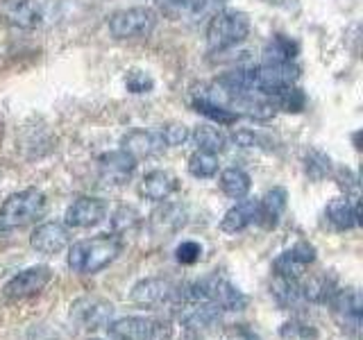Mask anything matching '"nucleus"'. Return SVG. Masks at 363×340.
<instances>
[{
	"mask_svg": "<svg viewBox=\"0 0 363 340\" xmlns=\"http://www.w3.org/2000/svg\"><path fill=\"white\" fill-rule=\"evenodd\" d=\"M123 241L113 234H100L96 238L77 241L68 249V268L77 275H96L105 270L121 254Z\"/></svg>",
	"mask_w": 363,
	"mask_h": 340,
	"instance_id": "nucleus-1",
	"label": "nucleus"
},
{
	"mask_svg": "<svg viewBox=\"0 0 363 340\" xmlns=\"http://www.w3.org/2000/svg\"><path fill=\"white\" fill-rule=\"evenodd\" d=\"M182 300H196V302H209L218 306L223 313L243 311L247 306V298L238 290L230 279L218 275H207L198 281L189 283L182 290Z\"/></svg>",
	"mask_w": 363,
	"mask_h": 340,
	"instance_id": "nucleus-2",
	"label": "nucleus"
},
{
	"mask_svg": "<svg viewBox=\"0 0 363 340\" xmlns=\"http://www.w3.org/2000/svg\"><path fill=\"white\" fill-rule=\"evenodd\" d=\"M48 209V200L39 188H26L11 196L0 204V234L21 230L32 222L41 220Z\"/></svg>",
	"mask_w": 363,
	"mask_h": 340,
	"instance_id": "nucleus-3",
	"label": "nucleus"
},
{
	"mask_svg": "<svg viewBox=\"0 0 363 340\" xmlns=\"http://www.w3.org/2000/svg\"><path fill=\"white\" fill-rule=\"evenodd\" d=\"M247 34H250V18L245 11L218 9L213 16H209L207 45L211 52H223L234 48V45L247 39Z\"/></svg>",
	"mask_w": 363,
	"mask_h": 340,
	"instance_id": "nucleus-4",
	"label": "nucleus"
},
{
	"mask_svg": "<svg viewBox=\"0 0 363 340\" xmlns=\"http://www.w3.org/2000/svg\"><path fill=\"white\" fill-rule=\"evenodd\" d=\"M157 11L152 7H128L113 11L107 28L113 39H145L157 28Z\"/></svg>",
	"mask_w": 363,
	"mask_h": 340,
	"instance_id": "nucleus-5",
	"label": "nucleus"
},
{
	"mask_svg": "<svg viewBox=\"0 0 363 340\" xmlns=\"http://www.w3.org/2000/svg\"><path fill=\"white\" fill-rule=\"evenodd\" d=\"M111 340H168L173 334V327L162 317H143L130 315L113 320L109 327Z\"/></svg>",
	"mask_w": 363,
	"mask_h": 340,
	"instance_id": "nucleus-6",
	"label": "nucleus"
},
{
	"mask_svg": "<svg viewBox=\"0 0 363 340\" xmlns=\"http://www.w3.org/2000/svg\"><path fill=\"white\" fill-rule=\"evenodd\" d=\"M250 77H252V89L261 96L272 98L277 91L293 86L300 79V68L293 62L284 64H268L264 62L261 66L250 68Z\"/></svg>",
	"mask_w": 363,
	"mask_h": 340,
	"instance_id": "nucleus-7",
	"label": "nucleus"
},
{
	"mask_svg": "<svg viewBox=\"0 0 363 340\" xmlns=\"http://www.w3.org/2000/svg\"><path fill=\"white\" fill-rule=\"evenodd\" d=\"M182 290L177 283L162 277H147L132 288V302L145 309H162V306H179Z\"/></svg>",
	"mask_w": 363,
	"mask_h": 340,
	"instance_id": "nucleus-8",
	"label": "nucleus"
},
{
	"mask_svg": "<svg viewBox=\"0 0 363 340\" xmlns=\"http://www.w3.org/2000/svg\"><path fill=\"white\" fill-rule=\"evenodd\" d=\"M327 304L332 306L334 320L338 322V327L350 336H359L363 315L361 293L357 288H336V293Z\"/></svg>",
	"mask_w": 363,
	"mask_h": 340,
	"instance_id": "nucleus-9",
	"label": "nucleus"
},
{
	"mask_svg": "<svg viewBox=\"0 0 363 340\" xmlns=\"http://www.w3.org/2000/svg\"><path fill=\"white\" fill-rule=\"evenodd\" d=\"M179 324L189 329V332L204 334L211 332L223 322V311L218 306H213L209 302H196V300H182L179 302Z\"/></svg>",
	"mask_w": 363,
	"mask_h": 340,
	"instance_id": "nucleus-10",
	"label": "nucleus"
},
{
	"mask_svg": "<svg viewBox=\"0 0 363 340\" xmlns=\"http://www.w3.org/2000/svg\"><path fill=\"white\" fill-rule=\"evenodd\" d=\"M50 281H52V270L48 266H32L21 270L18 275H14L7 281L3 295L7 300H26L32 298V295H39Z\"/></svg>",
	"mask_w": 363,
	"mask_h": 340,
	"instance_id": "nucleus-11",
	"label": "nucleus"
},
{
	"mask_svg": "<svg viewBox=\"0 0 363 340\" xmlns=\"http://www.w3.org/2000/svg\"><path fill=\"white\" fill-rule=\"evenodd\" d=\"M71 317L82 327V329H105L111 324V317H113V306L107 300H100V298H79L71 304Z\"/></svg>",
	"mask_w": 363,
	"mask_h": 340,
	"instance_id": "nucleus-12",
	"label": "nucleus"
},
{
	"mask_svg": "<svg viewBox=\"0 0 363 340\" xmlns=\"http://www.w3.org/2000/svg\"><path fill=\"white\" fill-rule=\"evenodd\" d=\"M313 261H315V247L302 241L295 243L291 249H284L275 259V264H272V270H275V277L279 279H302L304 270Z\"/></svg>",
	"mask_w": 363,
	"mask_h": 340,
	"instance_id": "nucleus-13",
	"label": "nucleus"
},
{
	"mask_svg": "<svg viewBox=\"0 0 363 340\" xmlns=\"http://www.w3.org/2000/svg\"><path fill=\"white\" fill-rule=\"evenodd\" d=\"M186 218H189V211H186L184 204L166 200L150 213V220H147V225H150L152 236L170 238L186 225Z\"/></svg>",
	"mask_w": 363,
	"mask_h": 340,
	"instance_id": "nucleus-14",
	"label": "nucleus"
},
{
	"mask_svg": "<svg viewBox=\"0 0 363 340\" xmlns=\"http://www.w3.org/2000/svg\"><path fill=\"white\" fill-rule=\"evenodd\" d=\"M98 168H100V179L105 181V184L121 186L125 181L132 179L134 170H136V159L121 147V150L102 154L98 162Z\"/></svg>",
	"mask_w": 363,
	"mask_h": 340,
	"instance_id": "nucleus-15",
	"label": "nucleus"
},
{
	"mask_svg": "<svg viewBox=\"0 0 363 340\" xmlns=\"http://www.w3.org/2000/svg\"><path fill=\"white\" fill-rule=\"evenodd\" d=\"M71 243V232L62 222H43L30 236L32 249H37L39 254H60Z\"/></svg>",
	"mask_w": 363,
	"mask_h": 340,
	"instance_id": "nucleus-16",
	"label": "nucleus"
},
{
	"mask_svg": "<svg viewBox=\"0 0 363 340\" xmlns=\"http://www.w3.org/2000/svg\"><path fill=\"white\" fill-rule=\"evenodd\" d=\"M107 215V202L100 198H77L71 207L66 209V227H75V230H86V227L98 225Z\"/></svg>",
	"mask_w": 363,
	"mask_h": 340,
	"instance_id": "nucleus-17",
	"label": "nucleus"
},
{
	"mask_svg": "<svg viewBox=\"0 0 363 340\" xmlns=\"http://www.w3.org/2000/svg\"><path fill=\"white\" fill-rule=\"evenodd\" d=\"M0 16L14 28L34 30L41 26L43 9L39 0H3L0 3Z\"/></svg>",
	"mask_w": 363,
	"mask_h": 340,
	"instance_id": "nucleus-18",
	"label": "nucleus"
},
{
	"mask_svg": "<svg viewBox=\"0 0 363 340\" xmlns=\"http://www.w3.org/2000/svg\"><path fill=\"white\" fill-rule=\"evenodd\" d=\"M123 150L130 152L136 162L139 159H147V157H157L166 150V143L162 139L159 130H132L123 136Z\"/></svg>",
	"mask_w": 363,
	"mask_h": 340,
	"instance_id": "nucleus-19",
	"label": "nucleus"
},
{
	"mask_svg": "<svg viewBox=\"0 0 363 340\" xmlns=\"http://www.w3.org/2000/svg\"><path fill=\"white\" fill-rule=\"evenodd\" d=\"M286 204H289L286 188H281V186L270 188L264 198L257 200V222L264 227V230H275L284 211H286Z\"/></svg>",
	"mask_w": 363,
	"mask_h": 340,
	"instance_id": "nucleus-20",
	"label": "nucleus"
},
{
	"mask_svg": "<svg viewBox=\"0 0 363 340\" xmlns=\"http://www.w3.org/2000/svg\"><path fill=\"white\" fill-rule=\"evenodd\" d=\"M177 188H179V181L173 173H168V170H150V173L143 175L139 184L141 196L152 202H166L173 193H177Z\"/></svg>",
	"mask_w": 363,
	"mask_h": 340,
	"instance_id": "nucleus-21",
	"label": "nucleus"
},
{
	"mask_svg": "<svg viewBox=\"0 0 363 340\" xmlns=\"http://www.w3.org/2000/svg\"><path fill=\"white\" fill-rule=\"evenodd\" d=\"M359 215H361L359 202H352L347 196L332 200L325 209L327 222L338 232H347V230H352V227H359V222H361Z\"/></svg>",
	"mask_w": 363,
	"mask_h": 340,
	"instance_id": "nucleus-22",
	"label": "nucleus"
},
{
	"mask_svg": "<svg viewBox=\"0 0 363 340\" xmlns=\"http://www.w3.org/2000/svg\"><path fill=\"white\" fill-rule=\"evenodd\" d=\"M252 222H257V200H241L223 215L220 230L225 234H238L245 232Z\"/></svg>",
	"mask_w": 363,
	"mask_h": 340,
	"instance_id": "nucleus-23",
	"label": "nucleus"
},
{
	"mask_svg": "<svg viewBox=\"0 0 363 340\" xmlns=\"http://www.w3.org/2000/svg\"><path fill=\"white\" fill-rule=\"evenodd\" d=\"M336 293V277L334 275H315L309 279H300V295L302 302L311 304H327Z\"/></svg>",
	"mask_w": 363,
	"mask_h": 340,
	"instance_id": "nucleus-24",
	"label": "nucleus"
},
{
	"mask_svg": "<svg viewBox=\"0 0 363 340\" xmlns=\"http://www.w3.org/2000/svg\"><path fill=\"white\" fill-rule=\"evenodd\" d=\"M189 141H193V145L198 150L211 152V154H220L227 147V136L220 128H213V125H200L191 132Z\"/></svg>",
	"mask_w": 363,
	"mask_h": 340,
	"instance_id": "nucleus-25",
	"label": "nucleus"
},
{
	"mask_svg": "<svg viewBox=\"0 0 363 340\" xmlns=\"http://www.w3.org/2000/svg\"><path fill=\"white\" fill-rule=\"evenodd\" d=\"M250 186H252V179L245 173L243 168H227L220 173V188L227 198H234V200H243L247 193H250Z\"/></svg>",
	"mask_w": 363,
	"mask_h": 340,
	"instance_id": "nucleus-26",
	"label": "nucleus"
},
{
	"mask_svg": "<svg viewBox=\"0 0 363 340\" xmlns=\"http://www.w3.org/2000/svg\"><path fill=\"white\" fill-rule=\"evenodd\" d=\"M266 62L268 64H284V62H293L295 55H298V43L293 39L284 37V34H277L272 37V41L266 45Z\"/></svg>",
	"mask_w": 363,
	"mask_h": 340,
	"instance_id": "nucleus-27",
	"label": "nucleus"
},
{
	"mask_svg": "<svg viewBox=\"0 0 363 340\" xmlns=\"http://www.w3.org/2000/svg\"><path fill=\"white\" fill-rule=\"evenodd\" d=\"M189 173L196 179H209L218 173V154L196 150L189 157Z\"/></svg>",
	"mask_w": 363,
	"mask_h": 340,
	"instance_id": "nucleus-28",
	"label": "nucleus"
},
{
	"mask_svg": "<svg viewBox=\"0 0 363 340\" xmlns=\"http://www.w3.org/2000/svg\"><path fill=\"white\" fill-rule=\"evenodd\" d=\"M193 109H196L198 113H202V116H207L209 120H213V123H218V125H232V123H236V113H232L230 109H225V107H220V105H216V102H211V100H207V98H202V96H196L193 98Z\"/></svg>",
	"mask_w": 363,
	"mask_h": 340,
	"instance_id": "nucleus-29",
	"label": "nucleus"
},
{
	"mask_svg": "<svg viewBox=\"0 0 363 340\" xmlns=\"http://www.w3.org/2000/svg\"><path fill=\"white\" fill-rule=\"evenodd\" d=\"M272 102H275V109H281V111H293V113H298L306 107V96H304V91L298 89V86H286V89H281L277 91L275 96L270 98Z\"/></svg>",
	"mask_w": 363,
	"mask_h": 340,
	"instance_id": "nucleus-30",
	"label": "nucleus"
},
{
	"mask_svg": "<svg viewBox=\"0 0 363 340\" xmlns=\"http://www.w3.org/2000/svg\"><path fill=\"white\" fill-rule=\"evenodd\" d=\"M111 225H113V236H118L123 241V236H130L136 232V227L141 225V215L132 207H121L116 213H113Z\"/></svg>",
	"mask_w": 363,
	"mask_h": 340,
	"instance_id": "nucleus-31",
	"label": "nucleus"
},
{
	"mask_svg": "<svg viewBox=\"0 0 363 340\" xmlns=\"http://www.w3.org/2000/svg\"><path fill=\"white\" fill-rule=\"evenodd\" d=\"M281 338L284 340H315L318 338V329L309 322L302 320H291L281 327Z\"/></svg>",
	"mask_w": 363,
	"mask_h": 340,
	"instance_id": "nucleus-32",
	"label": "nucleus"
},
{
	"mask_svg": "<svg viewBox=\"0 0 363 340\" xmlns=\"http://www.w3.org/2000/svg\"><path fill=\"white\" fill-rule=\"evenodd\" d=\"M125 89H128L130 94H134V96L150 94V91L155 89V79L150 77V73L134 68V71H130L128 75H125Z\"/></svg>",
	"mask_w": 363,
	"mask_h": 340,
	"instance_id": "nucleus-33",
	"label": "nucleus"
},
{
	"mask_svg": "<svg viewBox=\"0 0 363 340\" xmlns=\"http://www.w3.org/2000/svg\"><path fill=\"white\" fill-rule=\"evenodd\" d=\"M159 134H162L166 147H179V145H184L189 141L191 130L186 128V125L168 123V125H162V128H159Z\"/></svg>",
	"mask_w": 363,
	"mask_h": 340,
	"instance_id": "nucleus-34",
	"label": "nucleus"
},
{
	"mask_svg": "<svg viewBox=\"0 0 363 340\" xmlns=\"http://www.w3.org/2000/svg\"><path fill=\"white\" fill-rule=\"evenodd\" d=\"M306 164V175H309L311 179H323L325 175H329V168H332V164H329V157L323 154L320 150H311L309 154H306L304 159Z\"/></svg>",
	"mask_w": 363,
	"mask_h": 340,
	"instance_id": "nucleus-35",
	"label": "nucleus"
},
{
	"mask_svg": "<svg viewBox=\"0 0 363 340\" xmlns=\"http://www.w3.org/2000/svg\"><path fill=\"white\" fill-rule=\"evenodd\" d=\"M175 259L182 266H193L202 259V245L198 241H182L175 249Z\"/></svg>",
	"mask_w": 363,
	"mask_h": 340,
	"instance_id": "nucleus-36",
	"label": "nucleus"
},
{
	"mask_svg": "<svg viewBox=\"0 0 363 340\" xmlns=\"http://www.w3.org/2000/svg\"><path fill=\"white\" fill-rule=\"evenodd\" d=\"M234 143L236 145H241V147H259L261 145V136L259 134H255V132H247V130H241V132H234Z\"/></svg>",
	"mask_w": 363,
	"mask_h": 340,
	"instance_id": "nucleus-37",
	"label": "nucleus"
},
{
	"mask_svg": "<svg viewBox=\"0 0 363 340\" xmlns=\"http://www.w3.org/2000/svg\"><path fill=\"white\" fill-rule=\"evenodd\" d=\"M227 340H259V336L247 327H236L234 332L227 336Z\"/></svg>",
	"mask_w": 363,
	"mask_h": 340,
	"instance_id": "nucleus-38",
	"label": "nucleus"
},
{
	"mask_svg": "<svg viewBox=\"0 0 363 340\" xmlns=\"http://www.w3.org/2000/svg\"><path fill=\"white\" fill-rule=\"evenodd\" d=\"M0 139H3V120H0Z\"/></svg>",
	"mask_w": 363,
	"mask_h": 340,
	"instance_id": "nucleus-39",
	"label": "nucleus"
},
{
	"mask_svg": "<svg viewBox=\"0 0 363 340\" xmlns=\"http://www.w3.org/2000/svg\"><path fill=\"white\" fill-rule=\"evenodd\" d=\"M91 340H100V338H91Z\"/></svg>",
	"mask_w": 363,
	"mask_h": 340,
	"instance_id": "nucleus-40",
	"label": "nucleus"
}]
</instances>
